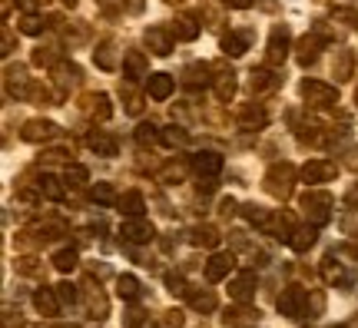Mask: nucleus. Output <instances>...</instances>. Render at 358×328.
Wrapping results in <instances>:
<instances>
[{
  "mask_svg": "<svg viewBox=\"0 0 358 328\" xmlns=\"http://www.w3.org/2000/svg\"><path fill=\"white\" fill-rule=\"evenodd\" d=\"M60 3H64V7H70V10H73V7H77L80 0H60Z\"/></svg>",
  "mask_w": 358,
  "mask_h": 328,
  "instance_id": "nucleus-60",
  "label": "nucleus"
},
{
  "mask_svg": "<svg viewBox=\"0 0 358 328\" xmlns=\"http://www.w3.org/2000/svg\"><path fill=\"white\" fill-rule=\"evenodd\" d=\"M226 3H229V7H236V10H245V7H252L256 0H226Z\"/></svg>",
  "mask_w": 358,
  "mask_h": 328,
  "instance_id": "nucleus-59",
  "label": "nucleus"
},
{
  "mask_svg": "<svg viewBox=\"0 0 358 328\" xmlns=\"http://www.w3.org/2000/svg\"><path fill=\"white\" fill-rule=\"evenodd\" d=\"M355 106H358V90H355Z\"/></svg>",
  "mask_w": 358,
  "mask_h": 328,
  "instance_id": "nucleus-63",
  "label": "nucleus"
},
{
  "mask_svg": "<svg viewBox=\"0 0 358 328\" xmlns=\"http://www.w3.org/2000/svg\"><path fill=\"white\" fill-rule=\"evenodd\" d=\"M77 252H73V249H60V252H53V269H57V272H73V269H77Z\"/></svg>",
  "mask_w": 358,
  "mask_h": 328,
  "instance_id": "nucleus-43",
  "label": "nucleus"
},
{
  "mask_svg": "<svg viewBox=\"0 0 358 328\" xmlns=\"http://www.w3.org/2000/svg\"><path fill=\"white\" fill-rule=\"evenodd\" d=\"M299 206H302V213H306V219L312 222V226H325V222H332L335 199L325 190H306L302 192V199H299Z\"/></svg>",
  "mask_w": 358,
  "mask_h": 328,
  "instance_id": "nucleus-2",
  "label": "nucleus"
},
{
  "mask_svg": "<svg viewBox=\"0 0 358 328\" xmlns=\"http://www.w3.org/2000/svg\"><path fill=\"white\" fill-rule=\"evenodd\" d=\"M120 236L123 242H133V245H146V242L156 239V229L150 219H143V215H127L123 222H120Z\"/></svg>",
  "mask_w": 358,
  "mask_h": 328,
  "instance_id": "nucleus-5",
  "label": "nucleus"
},
{
  "mask_svg": "<svg viewBox=\"0 0 358 328\" xmlns=\"http://www.w3.org/2000/svg\"><path fill=\"white\" fill-rule=\"evenodd\" d=\"M279 83H282V80L272 73L268 66H259V70H252V73H249V87H252V93H272Z\"/></svg>",
  "mask_w": 358,
  "mask_h": 328,
  "instance_id": "nucleus-25",
  "label": "nucleus"
},
{
  "mask_svg": "<svg viewBox=\"0 0 358 328\" xmlns=\"http://www.w3.org/2000/svg\"><path fill=\"white\" fill-rule=\"evenodd\" d=\"M34 66H57L60 64V43H40L37 50L30 53Z\"/></svg>",
  "mask_w": 358,
  "mask_h": 328,
  "instance_id": "nucleus-30",
  "label": "nucleus"
},
{
  "mask_svg": "<svg viewBox=\"0 0 358 328\" xmlns=\"http://www.w3.org/2000/svg\"><path fill=\"white\" fill-rule=\"evenodd\" d=\"M17 269H20L24 276H34V272H37V265H34V259H20V265H17Z\"/></svg>",
  "mask_w": 358,
  "mask_h": 328,
  "instance_id": "nucleus-58",
  "label": "nucleus"
},
{
  "mask_svg": "<svg viewBox=\"0 0 358 328\" xmlns=\"http://www.w3.org/2000/svg\"><path fill=\"white\" fill-rule=\"evenodd\" d=\"M60 328H73V325H60Z\"/></svg>",
  "mask_w": 358,
  "mask_h": 328,
  "instance_id": "nucleus-64",
  "label": "nucleus"
},
{
  "mask_svg": "<svg viewBox=\"0 0 358 328\" xmlns=\"http://www.w3.org/2000/svg\"><path fill=\"white\" fill-rule=\"evenodd\" d=\"M222 322L229 328H256L259 325V308H249V302H239L236 308H226Z\"/></svg>",
  "mask_w": 358,
  "mask_h": 328,
  "instance_id": "nucleus-14",
  "label": "nucleus"
},
{
  "mask_svg": "<svg viewBox=\"0 0 358 328\" xmlns=\"http://www.w3.org/2000/svg\"><path fill=\"white\" fill-rule=\"evenodd\" d=\"M292 50V40H289V27L279 24L272 27V34H268V47H266V64L268 66H282L285 64V57Z\"/></svg>",
  "mask_w": 358,
  "mask_h": 328,
  "instance_id": "nucleus-6",
  "label": "nucleus"
},
{
  "mask_svg": "<svg viewBox=\"0 0 358 328\" xmlns=\"http://www.w3.org/2000/svg\"><path fill=\"white\" fill-rule=\"evenodd\" d=\"M322 312H325V295H322L319 289L308 292V308H306V318H319Z\"/></svg>",
  "mask_w": 358,
  "mask_h": 328,
  "instance_id": "nucleus-48",
  "label": "nucleus"
},
{
  "mask_svg": "<svg viewBox=\"0 0 358 328\" xmlns=\"http://www.w3.org/2000/svg\"><path fill=\"white\" fill-rule=\"evenodd\" d=\"M299 93H302V100H306L308 106H315V110H329V106L338 103V90H335L332 83H322V80H302Z\"/></svg>",
  "mask_w": 358,
  "mask_h": 328,
  "instance_id": "nucleus-3",
  "label": "nucleus"
},
{
  "mask_svg": "<svg viewBox=\"0 0 358 328\" xmlns=\"http://www.w3.org/2000/svg\"><path fill=\"white\" fill-rule=\"evenodd\" d=\"M209 87H213L219 103H232L236 87H239V83H236V70H232L226 60H216V64H213V83H209Z\"/></svg>",
  "mask_w": 358,
  "mask_h": 328,
  "instance_id": "nucleus-4",
  "label": "nucleus"
},
{
  "mask_svg": "<svg viewBox=\"0 0 358 328\" xmlns=\"http://www.w3.org/2000/svg\"><path fill=\"white\" fill-rule=\"evenodd\" d=\"M163 325H176V328H182V312H179V308H173V312H166V318H163Z\"/></svg>",
  "mask_w": 358,
  "mask_h": 328,
  "instance_id": "nucleus-56",
  "label": "nucleus"
},
{
  "mask_svg": "<svg viewBox=\"0 0 358 328\" xmlns=\"http://www.w3.org/2000/svg\"><path fill=\"white\" fill-rule=\"evenodd\" d=\"M213 64H189L186 70H182V83L186 87H206V83H213Z\"/></svg>",
  "mask_w": 358,
  "mask_h": 328,
  "instance_id": "nucleus-27",
  "label": "nucleus"
},
{
  "mask_svg": "<svg viewBox=\"0 0 358 328\" xmlns=\"http://www.w3.org/2000/svg\"><path fill=\"white\" fill-rule=\"evenodd\" d=\"M143 40H146V47H150L153 57H169L173 53V30H166V27H150L143 34Z\"/></svg>",
  "mask_w": 358,
  "mask_h": 328,
  "instance_id": "nucleus-12",
  "label": "nucleus"
},
{
  "mask_svg": "<svg viewBox=\"0 0 358 328\" xmlns=\"http://www.w3.org/2000/svg\"><path fill=\"white\" fill-rule=\"evenodd\" d=\"M268 123V113L259 106V103H245L239 110V127L243 129H262Z\"/></svg>",
  "mask_w": 358,
  "mask_h": 328,
  "instance_id": "nucleus-23",
  "label": "nucleus"
},
{
  "mask_svg": "<svg viewBox=\"0 0 358 328\" xmlns=\"http://www.w3.org/2000/svg\"><path fill=\"white\" fill-rule=\"evenodd\" d=\"M53 70V83H57V90L60 93H70V90L80 83V66L77 64H66V60H60L57 66H50Z\"/></svg>",
  "mask_w": 358,
  "mask_h": 328,
  "instance_id": "nucleus-18",
  "label": "nucleus"
},
{
  "mask_svg": "<svg viewBox=\"0 0 358 328\" xmlns=\"http://www.w3.org/2000/svg\"><path fill=\"white\" fill-rule=\"evenodd\" d=\"M116 295H120V299H127V302L140 299V278L136 276H120L116 278Z\"/></svg>",
  "mask_w": 358,
  "mask_h": 328,
  "instance_id": "nucleus-39",
  "label": "nucleus"
},
{
  "mask_svg": "<svg viewBox=\"0 0 358 328\" xmlns=\"http://www.w3.org/2000/svg\"><path fill=\"white\" fill-rule=\"evenodd\" d=\"M123 76L129 83H136L143 76H150V57L143 50H127L123 53Z\"/></svg>",
  "mask_w": 358,
  "mask_h": 328,
  "instance_id": "nucleus-13",
  "label": "nucleus"
},
{
  "mask_svg": "<svg viewBox=\"0 0 358 328\" xmlns=\"http://www.w3.org/2000/svg\"><path fill=\"white\" fill-rule=\"evenodd\" d=\"M192 169L203 179H213V176H219V169H222V156L213 150H199L192 156Z\"/></svg>",
  "mask_w": 358,
  "mask_h": 328,
  "instance_id": "nucleus-16",
  "label": "nucleus"
},
{
  "mask_svg": "<svg viewBox=\"0 0 358 328\" xmlns=\"http://www.w3.org/2000/svg\"><path fill=\"white\" fill-rule=\"evenodd\" d=\"M243 215L252 222V226H259V229H266V222H268V215L272 213H266L262 206H256V202H245L243 206Z\"/></svg>",
  "mask_w": 358,
  "mask_h": 328,
  "instance_id": "nucleus-46",
  "label": "nucleus"
},
{
  "mask_svg": "<svg viewBox=\"0 0 358 328\" xmlns=\"http://www.w3.org/2000/svg\"><path fill=\"white\" fill-rule=\"evenodd\" d=\"M13 47H17V37H13L10 30L3 27V37H0V53H3V57H10V53H13Z\"/></svg>",
  "mask_w": 358,
  "mask_h": 328,
  "instance_id": "nucleus-53",
  "label": "nucleus"
},
{
  "mask_svg": "<svg viewBox=\"0 0 358 328\" xmlns=\"http://www.w3.org/2000/svg\"><path fill=\"white\" fill-rule=\"evenodd\" d=\"M219 47H222V53H226V57H243V53L249 50V37H245V34L229 30V34H222Z\"/></svg>",
  "mask_w": 358,
  "mask_h": 328,
  "instance_id": "nucleus-32",
  "label": "nucleus"
},
{
  "mask_svg": "<svg viewBox=\"0 0 358 328\" xmlns=\"http://www.w3.org/2000/svg\"><path fill=\"white\" fill-rule=\"evenodd\" d=\"M64 183H66V186H83V183H90L87 166H80V163H66V169H64Z\"/></svg>",
  "mask_w": 358,
  "mask_h": 328,
  "instance_id": "nucleus-44",
  "label": "nucleus"
},
{
  "mask_svg": "<svg viewBox=\"0 0 358 328\" xmlns=\"http://www.w3.org/2000/svg\"><path fill=\"white\" fill-rule=\"evenodd\" d=\"M57 295H60V302L64 305H73L77 302V285H70V282H60V285H53Z\"/></svg>",
  "mask_w": 358,
  "mask_h": 328,
  "instance_id": "nucleus-50",
  "label": "nucleus"
},
{
  "mask_svg": "<svg viewBox=\"0 0 358 328\" xmlns=\"http://www.w3.org/2000/svg\"><path fill=\"white\" fill-rule=\"evenodd\" d=\"M96 7H100L103 13H110V17H113V13L127 10V0H96Z\"/></svg>",
  "mask_w": 358,
  "mask_h": 328,
  "instance_id": "nucleus-51",
  "label": "nucleus"
},
{
  "mask_svg": "<svg viewBox=\"0 0 358 328\" xmlns=\"http://www.w3.org/2000/svg\"><path fill=\"white\" fill-rule=\"evenodd\" d=\"M143 325V312L140 308H129L127 318H123V328H140Z\"/></svg>",
  "mask_w": 358,
  "mask_h": 328,
  "instance_id": "nucleus-54",
  "label": "nucleus"
},
{
  "mask_svg": "<svg viewBox=\"0 0 358 328\" xmlns=\"http://www.w3.org/2000/svg\"><path fill=\"white\" fill-rule=\"evenodd\" d=\"M166 292L179 299V295H189V285H186L182 276H166Z\"/></svg>",
  "mask_w": 358,
  "mask_h": 328,
  "instance_id": "nucleus-49",
  "label": "nucleus"
},
{
  "mask_svg": "<svg viewBox=\"0 0 358 328\" xmlns=\"http://www.w3.org/2000/svg\"><path fill=\"white\" fill-rule=\"evenodd\" d=\"M83 110H87L90 116H93V120H110V116H113V103H110V97H106V93H93V97H87V106H83Z\"/></svg>",
  "mask_w": 358,
  "mask_h": 328,
  "instance_id": "nucleus-29",
  "label": "nucleus"
},
{
  "mask_svg": "<svg viewBox=\"0 0 358 328\" xmlns=\"http://www.w3.org/2000/svg\"><path fill=\"white\" fill-rule=\"evenodd\" d=\"M37 192L43 196V199L60 202V199H64V179H57V176H50V173H43V176L37 179Z\"/></svg>",
  "mask_w": 358,
  "mask_h": 328,
  "instance_id": "nucleus-31",
  "label": "nucleus"
},
{
  "mask_svg": "<svg viewBox=\"0 0 358 328\" xmlns=\"http://www.w3.org/2000/svg\"><path fill=\"white\" fill-rule=\"evenodd\" d=\"M156 179H159L163 186H176V183H182V179H186V166L173 159V163H166L159 173H156Z\"/></svg>",
  "mask_w": 358,
  "mask_h": 328,
  "instance_id": "nucleus-38",
  "label": "nucleus"
},
{
  "mask_svg": "<svg viewBox=\"0 0 358 328\" xmlns=\"http://www.w3.org/2000/svg\"><path fill=\"white\" fill-rule=\"evenodd\" d=\"M169 30H173V37L176 40H196L199 37V24H196L192 17H176Z\"/></svg>",
  "mask_w": 358,
  "mask_h": 328,
  "instance_id": "nucleus-36",
  "label": "nucleus"
},
{
  "mask_svg": "<svg viewBox=\"0 0 358 328\" xmlns=\"http://www.w3.org/2000/svg\"><path fill=\"white\" fill-rule=\"evenodd\" d=\"M93 60L100 70H116V43L113 40H103L100 47L93 50Z\"/></svg>",
  "mask_w": 358,
  "mask_h": 328,
  "instance_id": "nucleus-35",
  "label": "nucleus"
},
{
  "mask_svg": "<svg viewBox=\"0 0 358 328\" xmlns=\"http://www.w3.org/2000/svg\"><path fill=\"white\" fill-rule=\"evenodd\" d=\"M189 305L196 308V312H213L216 308V295L209 289H203V292H189Z\"/></svg>",
  "mask_w": 358,
  "mask_h": 328,
  "instance_id": "nucleus-45",
  "label": "nucleus"
},
{
  "mask_svg": "<svg viewBox=\"0 0 358 328\" xmlns=\"http://www.w3.org/2000/svg\"><path fill=\"white\" fill-rule=\"evenodd\" d=\"M40 3H43V0H17V7H20L24 13H37Z\"/></svg>",
  "mask_w": 358,
  "mask_h": 328,
  "instance_id": "nucleus-57",
  "label": "nucleus"
},
{
  "mask_svg": "<svg viewBox=\"0 0 358 328\" xmlns=\"http://www.w3.org/2000/svg\"><path fill=\"white\" fill-rule=\"evenodd\" d=\"M232 265H236V255L232 252H216L209 262H206V282H222V278H229Z\"/></svg>",
  "mask_w": 358,
  "mask_h": 328,
  "instance_id": "nucleus-15",
  "label": "nucleus"
},
{
  "mask_svg": "<svg viewBox=\"0 0 358 328\" xmlns=\"http://www.w3.org/2000/svg\"><path fill=\"white\" fill-rule=\"evenodd\" d=\"M90 199L96 202V206H116L120 196H116V190L110 183H93V186H90Z\"/></svg>",
  "mask_w": 358,
  "mask_h": 328,
  "instance_id": "nucleus-37",
  "label": "nucleus"
},
{
  "mask_svg": "<svg viewBox=\"0 0 358 328\" xmlns=\"http://www.w3.org/2000/svg\"><path fill=\"white\" fill-rule=\"evenodd\" d=\"M87 146H90L93 152H96V156H106V159L120 152V143H116V139L110 136V133H103V129H96V133H90Z\"/></svg>",
  "mask_w": 358,
  "mask_h": 328,
  "instance_id": "nucleus-24",
  "label": "nucleus"
},
{
  "mask_svg": "<svg viewBox=\"0 0 358 328\" xmlns=\"http://www.w3.org/2000/svg\"><path fill=\"white\" fill-rule=\"evenodd\" d=\"M229 295L236 302H252L256 299V272H239L229 282Z\"/></svg>",
  "mask_w": 358,
  "mask_h": 328,
  "instance_id": "nucleus-17",
  "label": "nucleus"
},
{
  "mask_svg": "<svg viewBox=\"0 0 358 328\" xmlns=\"http://www.w3.org/2000/svg\"><path fill=\"white\" fill-rule=\"evenodd\" d=\"M299 176H302L306 186H322V183H332V179L338 176V166H335L332 159H308Z\"/></svg>",
  "mask_w": 358,
  "mask_h": 328,
  "instance_id": "nucleus-8",
  "label": "nucleus"
},
{
  "mask_svg": "<svg viewBox=\"0 0 358 328\" xmlns=\"http://www.w3.org/2000/svg\"><path fill=\"white\" fill-rule=\"evenodd\" d=\"M332 76L338 80V83H348V80L355 76V53L345 50V47L335 53V60H332Z\"/></svg>",
  "mask_w": 358,
  "mask_h": 328,
  "instance_id": "nucleus-20",
  "label": "nucleus"
},
{
  "mask_svg": "<svg viewBox=\"0 0 358 328\" xmlns=\"http://www.w3.org/2000/svg\"><path fill=\"white\" fill-rule=\"evenodd\" d=\"M322 278H325L329 285H348V282H352L348 272L342 269V262H338L335 255H325V262H322Z\"/></svg>",
  "mask_w": 358,
  "mask_h": 328,
  "instance_id": "nucleus-28",
  "label": "nucleus"
},
{
  "mask_svg": "<svg viewBox=\"0 0 358 328\" xmlns=\"http://www.w3.org/2000/svg\"><path fill=\"white\" fill-rule=\"evenodd\" d=\"M226 7H229L226 0H203V10H199L203 24H206V27H219L222 20H226V13H222Z\"/></svg>",
  "mask_w": 358,
  "mask_h": 328,
  "instance_id": "nucleus-33",
  "label": "nucleus"
},
{
  "mask_svg": "<svg viewBox=\"0 0 358 328\" xmlns=\"http://www.w3.org/2000/svg\"><path fill=\"white\" fill-rule=\"evenodd\" d=\"M166 3H182V0H166Z\"/></svg>",
  "mask_w": 358,
  "mask_h": 328,
  "instance_id": "nucleus-61",
  "label": "nucleus"
},
{
  "mask_svg": "<svg viewBox=\"0 0 358 328\" xmlns=\"http://www.w3.org/2000/svg\"><path fill=\"white\" fill-rule=\"evenodd\" d=\"M219 239H222V236H219V229L209 226V222H199V226L189 229V242L192 245H199V249H216Z\"/></svg>",
  "mask_w": 358,
  "mask_h": 328,
  "instance_id": "nucleus-22",
  "label": "nucleus"
},
{
  "mask_svg": "<svg viewBox=\"0 0 358 328\" xmlns=\"http://www.w3.org/2000/svg\"><path fill=\"white\" fill-rule=\"evenodd\" d=\"M60 295H57V289H37L34 292V308H37L40 315H47V318H53L57 312H60Z\"/></svg>",
  "mask_w": 358,
  "mask_h": 328,
  "instance_id": "nucleus-21",
  "label": "nucleus"
},
{
  "mask_svg": "<svg viewBox=\"0 0 358 328\" xmlns=\"http://www.w3.org/2000/svg\"><path fill=\"white\" fill-rule=\"evenodd\" d=\"M17 30L27 34V37H40V34L47 30V24H43V17H40V13H24V17H20V24H17Z\"/></svg>",
  "mask_w": 358,
  "mask_h": 328,
  "instance_id": "nucleus-40",
  "label": "nucleus"
},
{
  "mask_svg": "<svg viewBox=\"0 0 358 328\" xmlns=\"http://www.w3.org/2000/svg\"><path fill=\"white\" fill-rule=\"evenodd\" d=\"M279 315L285 318H306V308H308V292L302 285H289V289L279 295Z\"/></svg>",
  "mask_w": 358,
  "mask_h": 328,
  "instance_id": "nucleus-7",
  "label": "nucleus"
},
{
  "mask_svg": "<svg viewBox=\"0 0 358 328\" xmlns=\"http://www.w3.org/2000/svg\"><path fill=\"white\" fill-rule=\"evenodd\" d=\"M348 328H358V322H352V325H348Z\"/></svg>",
  "mask_w": 358,
  "mask_h": 328,
  "instance_id": "nucleus-62",
  "label": "nucleus"
},
{
  "mask_svg": "<svg viewBox=\"0 0 358 328\" xmlns=\"http://www.w3.org/2000/svg\"><path fill=\"white\" fill-rule=\"evenodd\" d=\"M315 239H319V226H295V232L289 236V245L295 252H308L315 245Z\"/></svg>",
  "mask_w": 358,
  "mask_h": 328,
  "instance_id": "nucleus-26",
  "label": "nucleus"
},
{
  "mask_svg": "<svg viewBox=\"0 0 358 328\" xmlns=\"http://www.w3.org/2000/svg\"><path fill=\"white\" fill-rule=\"evenodd\" d=\"M159 143H163V146H169V150H176V146H182V143H186V129L176 127V123H173V127H163V129H159Z\"/></svg>",
  "mask_w": 358,
  "mask_h": 328,
  "instance_id": "nucleus-41",
  "label": "nucleus"
},
{
  "mask_svg": "<svg viewBox=\"0 0 358 328\" xmlns=\"http://www.w3.org/2000/svg\"><path fill=\"white\" fill-rule=\"evenodd\" d=\"M335 20H348V27L358 30V13L355 10H335Z\"/></svg>",
  "mask_w": 358,
  "mask_h": 328,
  "instance_id": "nucleus-55",
  "label": "nucleus"
},
{
  "mask_svg": "<svg viewBox=\"0 0 358 328\" xmlns=\"http://www.w3.org/2000/svg\"><path fill=\"white\" fill-rule=\"evenodd\" d=\"M120 213H127V215H143V209H146V199H143V192L140 190H129L120 196Z\"/></svg>",
  "mask_w": 358,
  "mask_h": 328,
  "instance_id": "nucleus-34",
  "label": "nucleus"
},
{
  "mask_svg": "<svg viewBox=\"0 0 358 328\" xmlns=\"http://www.w3.org/2000/svg\"><path fill=\"white\" fill-rule=\"evenodd\" d=\"M322 47H325V40H322L319 34H306V37H299V43H295V64L312 66L315 60H319Z\"/></svg>",
  "mask_w": 358,
  "mask_h": 328,
  "instance_id": "nucleus-11",
  "label": "nucleus"
},
{
  "mask_svg": "<svg viewBox=\"0 0 358 328\" xmlns=\"http://www.w3.org/2000/svg\"><path fill=\"white\" fill-rule=\"evenodd\" d=\"M295 166L292 163H275V166H268V173L262 176V190L272 196V199H279V202H285L289 196H292V190H295Z\"/></svg>",
  "mask_w": 358,
  "mask_h": 328,
  "instance_id": "nucleus-1",
  "label": "nucleus"
},
{
  "mask_svg": "<svg viewBox=\"0 0 358 328\" xmlns=\"http://www.w3.org/2000/svg\"><path fill=\"white\" fill-rule=\"evenodd\" d=\"M3 87H7V97H13V100H27V93H30L27 66L24 64H7V70H3Z\"/></svg>",
  "mask_w": 358,
  "mask_h": 328,
  "instance_id": "nucleus-9",
  "label": "nucleus"
},
{
  "mask_svg": "<svg viewBox=\"0 0 358 328\" xmlns=\"http://www.w3.org/2000/svg\"><path fill=\"white\" fill-rule=\"evenodd\" d=\"M133 136H136V143H140V146H153L156 139H159V127H156V123H140Z\"/></svg>",
  "mask_w": 358,
  "mask_h": 328,
  "instance_id": "nucleus-47",
  "label": "nucleus"
},
{
  "mask_svg": "<svg viewBox=\"0 0 358 328\" xmlns=\"http://www.w3.org/2000/svg\"><path fill=\"white\" fill-rule=\"evenodd\" d=\"M87 289H90V315H93V318H106V312H110V305H106V299H103L100 285L93 289V285L87 282Z\"/></svg>",
  "mask_w": 358,
  "mask_h": 328,
  "instance_id": "nucleus-42",
  "label": "nucleus"
},
{
  "mask_svg": "<svg viewBox=\"0 0 358 328\" xmlns=\"http://www.w3.org/2000/svg\"><path fill=\"white\" fill-rule=\"evenodd\" d=\"M27 100H34V103H50V90L40 87V83H30V93H27Z\"/></svg>",
  "mask_w": 358,
  "mask_h": 328,
  "instance_id": "nucleus-52",
  "label": "nucleus"
},
{
  "mask_svg": "<svg viewBox=\"0 0 358 328\" xmlns=\"http://www.w3.org/2000/svg\"><path fill=\"white\" fill-rule=\"evenodd\" d=\"M60 136V127L50 123V120H27L24 129H20V139L24 143H50V139Z\"/></svg>",
  "mask_w": 358,
  "mask_h": 328,
  "instance_id": "nucleus-10",
  "label": "nucleus"
},
{
  "mask_svg": "<svg viewBox=\"0 0 358 328\" xmlns=\"http://www.w3.org/2000/svg\"><path fill=\"white\" fill-rule=\"evenodd\" d=\"M173 90H176V80L169 73H150V80H146V93H150L153 100H169Z\"/></svg>",
  "mask_w": 358,
  "mask_h": 328,
  "instance_id": "nucleus-19",
  "label": "nucleus"
}]
</instances>
